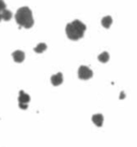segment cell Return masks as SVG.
Segmentation results:
<instances>
[{"mask_svg": "<svg viewBox=\"0 0 137 147\" xmlns=\"http://www.w3.org/2000/svg\"><path fill=\"white\" fill-rule=\"evenodd\" d=\"M86 29H87V27H86V25L83 22L75 20L72 23L66 25V27H65V33H66V36H68V38L70 40L77 41V40H79V39H81V38L84 37Z\"/></svg>", "mask_w": 137, "mask_h": 147, "instance_id": "cell-1", "label": "cell"}, {"mask_svg": "<svg viewBox=\"0 0 137 147\" xmlns=\"http://www.w3.org/2000/svg\"><path fill=\"white\" fill-rule=\"evenodd\" d=\"M15 21H16L17 25L19 26V28H26L29 29L31 28L34 24L32 16V12L30 8L28 7H21L17 10L16 14H15Z\"/></svg>", "mask_w": 137, "mask_h": 147, "instance_id": "cell-2", "label": "cell"}, {"mask_svg": "<svg viewBox=\"0 0 137 147\" xmlns=\"http://www.w3.org/2000/svg\"><path fill=\"white\" fill-rule=\"evenodd\" d=\"M93 76L92 70L87 65H81L78 69V78L81 80H89Z\"/></svg>", "mask_w": 137, "mask_h": 147, "instance_id": "cell-3", "label": "cell"}, {"mask_svg": "<svg viewBox=\"0 0 137 147\" xmlns=\"http://www.w3.org/2000/svg\"><path fill=\"white\" fill-rule=\"evenodd\" d=\"M30 102V96L26 94L24 90L19 91V97H18V104H27Z\"/></svg>", "mask_w": 137, "mask_h": 147, "instance_id": "cell-4", "label": "cell"}, {"mask_svg": "<svg viewBox=\"0 0 137 147\" xmlns=\"http://www.w3.org/2000/svg\"><path fill=\"white\" fill-rule=\"evenodd\" d=\"M12 57L14 59V61L17 63H20L25 60V53L23 51H15L12 53Z\"/></svg>", "mask_w": 137, "mask_h": 147, "instance_id": "cell-5", "label": "cell"}, {"mask_svg": "<svg viewBox=\"0 0 137 147\" xmlns=\"http://www.w3.org/2000/svg\"><path fill=\"white\" fill-rule=\"evenodd\" d=\"M50 82H52V84L54 86H59L62 84V82H63V75H62V73H57L55 74V75H52V78H50Z\"/></svg>", "mask_w": 137, "mask_h": 147, "instance_id": "cell-6", "label": "cell"}, {"mask_svg": "<svg viewBox=\"0 0 137 147\" xmlns=\"http://www.w3.org/2000/svg\"><path fill=\"white\" fill-rule=\"evenodd\" d=\"M92 121L97 127L103 126V121H104V117L102 114H95L92 116Z\"/></svg>", "mask_w": 137, "mask_h": 147, "instance_id": "cell-7", "label": "cell"}, {"mask_svg": "<svg viewBox=\"0 0 137 147\" xmlns=\"http://www.w3.org/2000/svg\"><path fill=\"white\" fill-rule=\"evenodd\" d=\"M102 26L104 27V28H107L108 29L111 24H113V17L111 16H105L102 18V22H101Z\"/></svg>", "mask_w": 137, "mask_h": 147, "instance_id": "cell-8", "label": "cell"}, {"mask_svg": "<svg viewBox=\"0 0 137 147\" xmlns=\"http://www.w3.org/2000/svg\"><path fill=\"white\" fill-rule=\"evenodd\" d=\"M12 16H13L12 12H11L10 10H8V9H5L3 12H2V14H1V20L8 22V21H10V20L12 18Z\"/></svg>", "mask_w": 137, "mask_h": 147, "instance_id": "cell-9", "label": "cell"}, {"mask_svg": "<svg viewBox=\"0 0 137 147\" xmlns=\"http://www.w3.org/2000/svg\"><path fill=\"white\" fill-rule=\"evenodd\" d=\"M46 49H47V45L45 44V43H39V44L34 47V52L38 54H41V53H43L44 51H46Z\"/></svg>", "mask_w": 137, "mask_h": 147, "instance_id": "cell-10", "label": "cell"}, {"mask_svg": "<svg viewBox=\"0 0 137 147\" xmlns=\"http://www.w3.org/2000/svg\"><path fill=\"white\" fill-rule=\"evenodd\" d=\"M97 59H99V61H100V62H103V63H105V62H107L109 60V54L107 53V52H103L102 54H100V55H99Z\"/></svg>", "mask_w": 137, "mask_h": 147, "instance_id": "cell-11", "label": "cell"}, {"mask_svg": "<svg viewBox=\"0 0 137 147\" xmlns=\"http://www.w3.org/2000/svg\"><path fill=\"white\" fill-rule=\"evenodd\" d=\"M5 9H7L5 2H4L3 0H0V21H1V14H2V12H3Z\"/></svg>", "mask_w": 137, "mask_h": 147, "instance_id": "cell-12", "label": "cell"}, {"mask_svg": "<svg viewBox=\"0 0 137 147\" xmlns=\"http://www.w3.org/2000/svg\"><path fill=\"white\" fill-rule=\"evenodd\" d=\"M124 98H125V94L122 91V92H121V94H120V99H124Z\"/></svg>", "mask_w": 137, "mask_h": 147, "instance_id": "cell-13", "label": "cell"}]
</instances>
